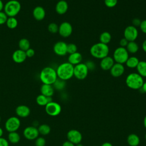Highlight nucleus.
<instances>
[{
    "mask_svg": "<svg viewBox=\"0 0 146 146\" xmlns=\"http://www.w3.org/2000/svg\"><path fill=\"white\" fill-rule=\"evenodd\" d=\"M101 146H113V145H112V144L111 143H110V142H105V143H103V144L101 145Z\"/></svg>",
    "mask_w": 146,
    "mask_h": 146,
    "instance_id": "obj_48",
    "label": "nucleus"
},
{
    "mask_svg": "<svg viewBox=\"0 0 146 146\" xmlns=\"http://www.w3.org/2000/svg\"><path fill=\"white\" fill-rule=\"evenodd\" d=\"M128 41L124 38H121L120 40V42H119V44H120V47H126L127 45L128 44Z\"/></svg>",
    "mask_w": 146,
    "mask_h": 146,
    "instance_id": "obj_42",
    "label": "nucleus"
},
{
    "mask_svg": "<svg viewBox=\"0 0 146 146\" xmlns=\"http://www.w3.org/2000/svg\"><path fill=\"white\" fill-rule=\"evenodd\" d=\"M75 146H84V145L82 144H81V143H79L78 144H76Z\"/></svg>",
    "mask_w": 146,
    "mask_h": 146,
    "instance_id": "obj_52",
    "label": "nucleus"
},
{
    "mask_svg": "<svg viewBox=\"0 0 146 146\" xmlns=\"http://www.w3.org/2000/svg\"><path fill=\"white\" fill-rule=\"evenodd\" d=\"M125 71V67L123 64L115 63L110 70L112 76L119 78L123 75Z\"/></svg>",
    "mask_w": 146,
    "mask_h": 146,
    "instance_id": "obj_15",
    "label": "nucleus"
},
{
    "mask_svg": "<svg viewBox=\"0 0 146 146\" xmlns=\"http://www.w3.org/2000/svg\"><path fill=\"white\" fill-rule=\"evenodd\" d=\"M66 86V81L59 78H57V79L52 84L54 88L58 91L63 90L65 88Z\"/></svg>",
    "mask_w": 146,
    "mask_h": 146,
    "instance_id": "obj_31",
    "label": "nucleus"
},
{
    "mask_svg": "<svg viewBox=\"0 0 146 146\" xmlns=\"http://www.w3.org/2000/svg\"><path fill=\"white\" fill-rule=\"evenodd\" d=\"M21 5L17 0L7 1L4 5V12L8 17H15L20 11Z\"/></svg>",
    "mask_w": 146,
    "mask_h": 146,
    "instance_id": "obj_5",
    "label": "nucleus"
},
{
    "mask_svg": "<svg viewBox=\"0 0 146 146\" xmlns=\"http://www.w3.org/2000/svg\"><path fill=\"white\" fill-rule=\"evenodd\" d=\"M74 66L68 62H64L59 64L56 70L58 78L66 81L74 76Z\"/></svg>",
    "mask_w": 146,
    "mask_h": 146,
    "instance_id": "obj_1",
    "label": "nucleus"
},
{
    "mask_svg": "<svg viewBox=\"0 0 146 146\" xmlns=\"http://www.w3.org/2000/svg\"><path fill=\"white\" fill-rule=\"evenodd\" d=\"M139 62V59L136 56H132L128 57L125 63L126 66L129 68H136Z\"/></svg>",
    "mask_w": 146,
    "mask_h": 146,
    "instance_id": "obj_25",
    "label": "nucleus"
},
{
    "mask_svg": "<svg viewBox=\"0 0 146 146\" xmlns=\"http://www.w3.org/2000/svg\"><path fill=\"white\" fill-rule=\"evenodd\" d=\"M114 63L115 61L113 58L107 56L101 59L100 62V67L104 71H108L110 70Z\"/></svg>",
    "mask_w": 146,
    "mask_h": 146,
    "instance_id": "obj_16",
    "label": "nucleus"
},
{
    "mask_svg": "<svg viewBox=\"0 0 146 146\" xmlns=\"http://www.w3.org/2000/svg\"><path fill=\"white\" fill-rule=\"evenodd\" d=\"M132 26H135V27H139L140 23H141V21L140 19L139 18H134L132 21Z\"/></svg>",
    "mask_w": 146,
    "mask_h": 146,
    "instance_id": "obj_44",
    "label": "nucleus"
},
{
    "mask_svg": "<svg viewBox=\"0 0 146 146\" xmlns=\"http://www.w3.org/2000/svg\"><path fill=\"white\" fill-rule=\"evenodd\" d=\"M46 140L43 137H38L35 141V146H45L46 145Z\"/></svg>",
    "mask_w": 146,
    "mask_h": 146,
    "instance_id": "obj_36",
    "label": "nucleus"
},
{
    "mask_svg": "<svg viewBox=\"0 0 146 146\" xmlns=\"http://www.w3.org/2000/svg\"><path fill=\"white\" fill-rule=\"evenodd\" d=\"M62 146H75V145L73 143H72L71 142H70V141L67 140V141H64V142L63 143V144H62Z\"/></svg>",
    "mask_w": 146,
    "mask_h": 146,
    "instance_id": "obj_45",
    "label": "nucleus"
},
{
    "mask_svg": "<svg viewBox=\"0 0 146 146\" xmlns=\"http://www.w3.org/2000/svg\"><path fill=\"white\" fill-rule=\"evenodd\" d=\"M40 91L41 94L47 97H52L54 93V88L51 84H43L40 87Z\"/></svg>",
    "mask_w": 146,
    "mask_h": 146,
    "instance_id": "obj_22",
    "label": "nucleus"
},
{
    "mask_svg": "<svg viewBox=\"0 0 146 146\" xmlns=\"http://www.w3.org/2000/svg\"><path fill=\"white\" fill-rule=\"evenodd\" d=\"M137 72L143 78H146V61H140L136 67Z\"/></svg>",
    "mask_w": 146,
    "mask_h": 146,
    "instance_id": "obj_26",
    "label": "nucleus"
},
{
    "mask_svg": "<svg viewBox=\"0 0 146 146\" xmlns=\"http://www.w3.org/2000/svg\"><path fill=\"white\" fill-rule=\"evenodd\" d=\"M57 78L56 70L51 67L43 68L39 74V79L43 84L52 85Z\"/></svg>",
    "mask_w": 146,
    "mask_h": 146,
    "instance_id": "obj_3",
    "label": "nucleus"
},
{
    "mask_svg": "<svg viewBox=\"0 0 146 146\" xmlns=\"http://www.w3.org/2000/svg\"><path fill=\"white\" fill-rule=\"evenodd\" d=\"M21 125V121L18 117L11 116L7 119L5 126L9 132L17 131Z\"/></svg>",
    "mask_w": 146,
    "mask_h": 146,
    "instance_id": "obj_8",
    "label": "nucleus"
},
{
    "mask_svg": "<svg viewBox=\"0 0 146 146\" xmlns=\"http://www.w3.org/2000/svg\"><path fill=\"white\" fill-rule=\"evenodd\" d=\"M3 133V131L2 128L1 127H0V137H1L2 136Z\"/></svg>",
    "mask_w": 146,
    "mask_h": 146,
    "instance_id": "obj_51",
    "label": "nucleus"
},
{
    "mask_svg": "<svg viewBox=\"0 0 146 146\" xmlns=\"http://www.w3.org/2000/svg\"><path fill=\"white\" fill-rule=\"evenodd\" d=\"M144 83L143 78L137 72L129 74L125 79L127 86L132 90H139Z\"/></svg>",
    "mask_w": 146,
    "mask_h": 146,
    "instance_id": "obj_4",
    "label": "nucleus"
},
{
    "mask_svg": "<svg viewBox=\"0 0 146 146\" xmlns=\"http://www.w3.org/2000/svg\"><path fill=\"white\" fill-rule=\"evenodd\" d=\"M89 70L84 63H80L74 66V76L78 80H84L86 78Z\"/></svg>",
    "mask_w": 146,
    "mask_h": 146,
    "instance_id": "obj_7",
    "label": "nucleus"
},
{
    "mask_svg": "<svg viewBox=\"0 0 146 146\" xmlns=\"http://www.w3.org/2000/svg\"><path fill=\"white\" fill-rule=\"evenodd\" d=\"M110 52V48L108 44L101 42L94 44L90 49V52L94 58L102 59L107 56Z\"/></svg>",
    "mask_w": 146,
    "mask_h": 146,
    "instance_id": "obj_2",
    "label": "nucleus"
},
{
    "mask_svg": "<svg viewBox=\"0 0 146 146\" xmlns=\"http://www.w3.org/2000/svg\"><path fill=\"white\" fill-rule=\"evenodd\" d=\"M52 101V97H47L42 94L39 95L36 98V103L40 106H46L48 103Z\"/></svg>",
    "mask_w": 146,
    "mask_h": 146,
    "instance_id": "obj_23",
    "label": "nucleus"
},
{
    "mask_svg": "<svg viewBox=\"0 0 146 146\" xmlns=\"http://www.w3.org/2000/svg\"><path fill=\"white\" fill-rule=\"evenodd\" d=\"M4 8V4L2 0H0V11H2V10Z\"/></svg>",
    "mask_w": 146,
    "mask_h": 146,
    "instance_id": "obj_49",
    "label": "nucleus"
},
{
    "mask_svg": "<svg viewBox=\"0 0 146 146\" xmlns=\"http://www.w3.org/2000/svg\"><path fill=\"white\" fill-rule=\"evenodd\" d=\"M86 65L87 66L89 71H93L95 68V64L92 60H88L87 62L85 63Z\"/></svg>",
    "mask_w": 146,
    "mask_h": 146,
    "instance_id": "obj_39",
    "label": "nucleus"
},
{
    "mask_svg": "<svg viewBox=\"0 0 146 146\" xmlns=\"http://www.w3.org/2000/svg\"><path fill=\"white\" fill-rule=\"evenodd\" d=\"M67 140L76 145L80 143L82 140V135L77 129H71L67 133Z\"/></svg>",
    "mask_w": 146,
    "mask_h": 146,
    "instance_id": "obj_12",
    "label": "nucleus"
},
{
    "mask_svg": "<svg viewBox=\"0 0 146 146\" xmlns=\"http://www.w3.org/2000/svg\"><path fill=\"white\" fill-rule=\"evenodd\" d=\"M82 55L80 52L78 51L71 54H69L68 57V62L74 66L82 63Z\"/></svg>",
    "mask_w": 146,
    "mask_h": 146,
    "instance_id": "obj_20",
    "label": "nucleus"
},
{
    "mask_svg": "<svg viewBox=\"0 0 146 146\" xmlns=\"http://www.w3.org/2000/svg\"><path fill=\"white\" fill-rule=\"evenodd\" d=\"M112 39V36L111 34L109 32L107 31H104L101 33L99 36V40L100 42L108 44L111 40Z\"/></svg>",
    "mask_w": 146,
    "mask_h": 146,
    "instance_id": "obj_28",
    "label": "nucleus"
},
{
    "mask_svg": "<svg viewBox=\"0 0 146 146\" xmlns=\"http://www.w3.org/2000/svg\"><path fill=\"white\" fill-rule=\"evenodd\" d=\"M27 56L25 51L18 49L15 50L12 55V59L13 61L17 63H22L26 59Z\"/></svg>",
    "mask_w": 146,
    "mask_h": 146,
    "instance_id": "obj_17",
    "label": "nucleus"
},
{
    "mask_svg": "<svg viewBox=\"0 0 146 146\" xmlns=\"http://www.w3.org/2000/svg\"><path fill=\"white\" fill-rule=\"evenodd\" d=\"M125 48L128 53L132 54H136L139 51V45L135 41L129 42Z\"/></svg>",
    "mask_w": 146,
    "mask_h": 146,
    "instance_id": "obj_27",
    "label": "nucleus"
},
{
    "mask_svg": "<svg viewBox=\"0 0 146 146\" xmlns=\"http://www.w3.org/2000/svg\"><path fill=\"white\" fill-rule=\"evenodd\" d=\"M143 124H144V127L146 128V115L145 116V117H144V118Z\"/></svg>",
    "mask_w": 146,
    "mask_h": 146,
    "instance_id": "obj_50",
    "label": "nucleus"
},
{
    "mask_svg": "<svg viewBox=\"0 0 146 146\" xmlns=\"http://www.w3.org/2000/svg\"><path fill=\"white\" fill-rule=\"evenodd\" d=\"M140 89H141L144 92L146 93V82H144V83Z\"/></svg>",
    "mask_w": 146,
    "mask_h": 146,
    "instance_id": "obj_47",
    "label": "nucleus"
},
{
    "mask_svg": "<svg viewBox=\"0 0 146 146\" xmlns=\"http://www.w3.org/2000/svg\"><path fill=\"white\" fill-rule=\"evenodd\" d=\"M67 44L63 41H58L55 43L53 47L54 52L58 56H64L67 54Z\"/></svg>",
    "mask_w": 146,
    "mask_h": 146,
    "instance_id": "obj_14",
    "label": "nucleus"
},
{
    "mask_svg": "<svg viewBox=\"0 0 146 146\" xmlns=\"http://www.w3.org/2000/svg\"><path fill=\"white\" fill-rule=\"evenodd\" d=\"M45 111L48 115L56 116L61 112L62 107L59 103L52 101L45 106Z\"/></svg>",
    "mask_w": 146,
    "mask_h": 146,
    "instance_id": "obj_9",
    "label": "nucleus"
},
{
    "mask_svg": "<svg viewBox=\"0 0 146 146\" xmlns=\"http://www.w3.org/2000/svg\"><path fill=\"white\" fill-rule=\"evenodd\" d=\"M39 133L36 128L33 126H29L25 128L23 131V135L28 140H35L39 135Z\"/></svg>",
    "mask_w": 146,
    "mask_h": 146,
    "instance_id": "obj_13",
    "label": "nucleus"
},
{
    "mask_svg": "<svg viewBox=\"0 0 146 146\" xmlns=\"http://www.w3.org/2000/svg\"><path fill=\"white\" fill-rule=\"evenodd\" d=\"M145 139L146 140V133H145Z\"/></svg>",
    "mask_w": 146,
    "mask_h": 146,
    "instance_id": "obj_53",
    "label": "nucleus"
},
{
    "mask_svg": "<svg viewBox=\"0 0 146 146\" xmlns=\"http://www.w3.org/2000/svg\"><path fill=\"white\" fill-rule=\"evenodd\" d=\"M141 48H142L143 50L146 53V39L144 40L143 41V42L142 43Z\"/></svg>",
    "mask_w": 146,
    "mask_h": 146,
    "instance_id": "obj_46",
    "label": "nucleus"
},
{
    "mask_svg": "<svg viewBox=\"0 0 146 146\" xmlns=\"http://www.w3.org/2000/svg\"><path fill=\"white\" fill-rule=\"evenodd\" d=\"M33 15L35 19L40 21L44 18L46 16V11L43 7L38 6L34 9L33 11Z\"/></svg>",
    "mask_w": 146,
    "mask_h": 146,
    "instance_id": "obj_18",
    "label": "nucleus"
},
{
    "mask_svg": "<svg viewBox=\"0 0 146 146\" xmlns=\"http://www.w3.org/2000/svg\"><path fill=\"white\" fill-rule=\"evenodd\" d=\"M139 27L141 32L146 34V19L141 21V23Z\"/></svg>",
    "mask_w": 146,
    "mask_h": 146,
    "instance_id": "obj_40",
    "label": "nucleus"
},
{
    "mask_svg": "<svg viewBox=\"0 0 146 146\" xmlns=\"http://www.w3.org/2000/svg\"><path fill=\"white\" fill-rule=\"evenodd\" d=\"M77 46L75 44L71 43L69 44H67V54H71L72 53H74L77 51Z\"/></svg>",
    "mask_w": 146,
    "mask_h": 146,
    "instance_id": "obj_35",
    "label": "nucleus"
},
{
    "mask_svg": "<svg viewBox=\"0 0 146 146\" xmlns=\"http://www.w3.org/2000/svg\"><path fill=\"white\" fill-rule=\"evenodd\" d=\"M68 5L64 0H60L57 2L55 6V11L59 15L64 14L68 10Z\"/></svg>",
    "mask_w": 146,
    "mask_h": 146,
    "instance_id": "obj_19",
    "label": "nucleus"
},
{
    "mask_svg": "<svg viewBox=\"0 0 146 146\" xmlns=\"http://www.w3.org/2000/svg\"><path fill=\"white\" fill-rule=\"evenodd\" d=\"M38 130L40 134L42 135H47L50 133L51 131V128L48 125L43 124L39 126Z\"/></svg>",
    "mask_w": 146,
    "mask_h": 146,
    "instance_id": "obj_33",
    "label": "nucleus"
},
{
    "mask_svg": "<svg viewBox=\"0 0 146 146\" xmlns=\"http://www.w3.org/2000/svg\"><path fill=\"white\" fill-rule=\"evenodd\" d=\"M105 5L108 8L114 7L117 3V0H104Z\"/></svg>",
    "mask_w": 146,
    "mask_h": 146,
    "instance_id": "obj_37",
    "label": "nucleus"
},
{
    "mask_svg": "<svg viewBox=\"0 0 146 146\" xmlns=\"http://www.w3.org/2000/svg\"><path fill=\"white\" fill-rule=\"evenodd\" d=\"M129 57V53L126 48L118 47L116 48L113 53V59L116 63L124 64L127 61Z\"/></svg>",
    "mask_w": 146,
    "mask_h": 146,
    "instance_id": "obj_6",
    "label": "nucleus"
},
{
    "mask_svg": "<svg viewBox=\"0 0 146 146\" xmlns=\"http://www.w3.org/2000/svg\"><path fill=\"white\" fill-rule=\"evenodd\" d=\"M18 46L19 48V49L26 51L29 48H30V43L27 39L22 38L18 42Z\"/></svg>",
    "mask_w": 146,
    "mask_h": 146,
    "instance_id": "obj_29",
    "label": "nucleus"
},
{
    "mask_svg": "<svg viewBox=\"0 0 146 146\" xmlns=\"http://www.w3.org/2000/svg\"><path fill=\"white\" fill-rule=\"evenodd\" d=\"M15 113L19 117H26L30 113V109L26 105H20L16 108Z\"/></svg>",
    "mask_w": 146,
    "mask_h": 146,
    "instance_id": "obj_21",
    "label": "nucleus"
},
{
    "mask_svg": "<svg viewBox=\"0 0 146 146\" xmlns=\"http://www.w3.org/2000/svg\"><path fill=\"white\" fill-rule=\"evenodd\" d=\"M18 21L15 17H8L6 24L10 29H14L18 26Z\"/></svg>",
    "mask_w": 146,
    "mask_h": 146,
    "instance_id": "obj_32",
    "label": "nucleus"
},
{
    "mask_svg": "<svg viewBox=\"0 0 146 146\" xmlns=\"http://www.w3.org/2000/svg\"><path fill=\"white\" fill-rule=\"evenodd\" d=\"M73 29L71 24L68 22H63L59 26L58 33L63 38L70 36L72 33Z\"/></svg>",
    "mask_w": 146,
    "mask_h": 146,
    "instance_id": "obj_11",
    "label": "nucleus"
},
{
    "mask_svg": "<svg viewBox=\"0 0 146 146\" xmlns=\"http://www.w3.org/2000/svg\"><path fill=\"white\" fill-rule=\"evenodd\" d=\"M1 116H0V122H1Z\"/></svg>",
    "mask_w": 146,
    "mask_h": 146,
    "instance_id": "obj_54",
    "label": "nucleus"
},
{
    "mask_svg": "<svg viewBox=\"0 0 146 146\" xmlns=\"http://www.w3.org/2000/svg\"><path fill=\"white\" fill-rule=\"evenodd\" d=\"M8 17L4 11H0V25L6 23Z\"/></svg>",
    "mask_w": 146,
    "mask_h": 146,
    "instance_id": "obj_38",
    "label": "nucleus"
},
{
    "mask_svg": "<svg viewBox=\"0 0 146 146\" xmlns=\"http://www.w3.org/2000/svg\"><path fill=\"white\" fill-rule=\"evenodd\" d=\"M27 58H31L35 55V51L32 48H29L25 51Z\"/></svg>",
    "mask_w": 146,
    "mask_h": 146,
    "instance_id": "obj_41",
    "label": "nucleus"
},
{
    "mask_svg": "<svg viewBox=\"0 0 146 146\" xmlns=\"http://www.w3.org/2000/svg\"><path fill=\"white\" fill-rule=\"evenodd\" d=\"M59 26L55 23H50L48 25V30L52 34H55L58 32Z\"/></svg>",
    "mask_w": 146,
    "mask_h": 146,
    "instance_id": "obj_34",
    "label": "nucleus"
},
{
    "mask_svg": "<svg viewBox=\"0 0 146 146\" xmlns=\"http://www.w3.org/2000/svg\"><path fill=\"white\" fill-rule=\"evenodd\" d=\"M124 38L128 42L135 41L137 38L139 32L137 28L132 25L128 26L124 30Z\"/></svg>",
    "mask_w": 146,
    "mask_h": 146,
    "instance_id": "obj_10",
    "label": "nucleus"
},
{
    "mask_svg": "<svg viewBox=\"0 0 146 146\" xmlns=\"http://www.w3.org/2000/svg\"><path fill=\"white\" fill-rule=\"evenodd\" d=\"M20 139V135L16 131L9 132L8 135V140L11 143L17 144L19 141Z\"/></svg>",
    "mask_w": 146,
    "mask_h": 146,
    "instance_id": "obj_30",
    "label": "nucleus"
},
{
    "mask_svg": "<svg viewBox=\"0 0 146 146\" xmlns=\"http://www.w3.org/2000/svg\"><path fill=\"white\" fill-rule=\"evenodd\" d=\"M127 143L129 146H138L140 144V138L136 134L131 133L127 137Z\"/></svg>",
    "mask_w": 146,
    "mask_h": 146,
    "instance_id": "obj_24",
    "label": "nucleus"
},
{
    "mask_svg": "<svg viewBox=\"0 0 146 146\" xmlns=\"http://www.w3.org/2000/svg\"><path fill=\"white\" fill-rule=\"evenodd\" d=\"M9 141L6 139L1 137H0V146H9Z\"/></svg>",
    "mask_w": 146,
    "mask_h": 146,
    "instance_id": "obj_43",
    "label": "nucleus"
}]
</instances>
